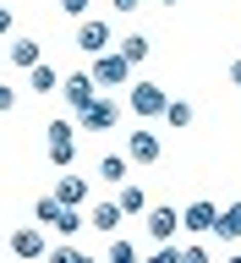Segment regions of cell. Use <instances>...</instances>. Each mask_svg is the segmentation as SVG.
Listing matches in <instances>:
<instances>
[{"label":"cell","instance_id":"17","mask_svg":"<svg viewBox=\"0 0 241 263\" xmlns=\"http://www.w3.org/2000/svg\"><path fill=\"white\" fill-rule=\"evenodd\" d=\"M214 236H219V241H241V203H225V209H219Z\"/></svg>","mask_w":241,"mask_h":263},{"label":"cell","instance_id":"29","mask_svg":"<svg viewBox=\"0 0 241 263\" xmlns=\"http://www.w3.org/2000/svg\"><path fill=\"white\" fill-rule=\"evenodd\" d=\"M225 77H230V82L241 88V61H230V71H225Z\"/></svg>","mask_w":241,"mask_h":263},{"label":"cell","instance_id":"19","mask_svg":"<svg viewBox=\"0 0 241 263\" xmlns=\"http://www.w3.org/2000/svg\"><path fill=\"white\" fill-rule=\"evenodd\" d=\"M164 126L187 132V126H192V104H187V99H170V104H164Z\"/></svg>","mask_w":241,"mask_h":263},{"label":"cell","instance_id":"15","mask_svg":"<svg viewBox=\"0 0 241 263\" xmlns=\"http://www.w3.org/2000/svg\"><path fill=\"white\" fill-rule=\"evenodd\" d=\"M121 219H126V214H121V203H94V214H88V225H94L99 236H115V230H121Z\"/></svg>","mask_w":241,"mask_h":263},{"label":"cell","instance_id":"11","mask_svg":"<svg viewBox=\"0 0 241 263\" xmlns=\"http://www.w3.org/2000/svg\"><path fill=\"white\" fill-rule=\"evenodd\" d=\"M6 61H11L16 71H33V66L44 61V49H39V39H11V44H6Z\"/></svg>","mask_w":241,"mask_h":263},{"label":"cell","instance_id":"14","mask_svg":"<svg viewBox=\"0 0 241 263\" xmlns=\"http://www.w3.org/2000/svg\"><path fill=\"white\" fill-rule=\"evenodd\" d=\"M61 82H66V77H61L49 61H39V66L28 71V88H33V93H44V99H49V93H61Z\"/></svg>","mask_w":241,"mask_h":263},{"label":"cell","instance_id":"24","mask_svg":"<svg viewBox=\"0 0 241 263\" xmlns=\"http://www.w3.org/2000/svg\"><path fill=\"white\" fill-rule=\"evenodd\" d=\"M181 263H214V258H209V247L192 241V247H181Z\"/></svg>","mask_w":241,"mask_h":263},{"label":"cell","instance_id":"5","mask_svg":"<svg viewBox=\"0 0 241 263\" xmlns=\"http://www.w3.org/2000/svg\"><path fill=\"white\" fill-rule=\"evenodd\" d=\"M94 82H99V88H126V82H132V61L121 55V49L94 55Z\"/></svg>","mask_w":241,"mask_h":263},{"label":"cell","instance_id":"25","mask_svg":"<svg viewBox=\"0 0 241 263\" xmlns=\"http://www.w3.org/2000/svg\"><path fill=\"white\" fill-rule=\"evenodd\" d=\"M11 28H16V16H11V6L0 0V39H11Z\"/></svg>","mask_w":241,"mask_h":263},{"label":"cell","instance_id":"28","mask_svg":"<svg viewBox=\"0 0 241 263\" xmlns=\"http://www.w3.org/2000/svg\"><path fill=\"white\" fill-rule=\"evenodd\" d=\"M115 11H137V6H143V0H110Z\"/></svg>","mask_w":241,"mask_h":263},{"label":"cell","instance_id":"3","mask_svg":"<svg viewBox=\"0 0 241 263\" xmlns=\"http://www.w3.org/2000/svg\"><path fill=\"white\" fill-rule=\"evenodd\" d=\"M121 115H126V104H121V99L99 93L94 104H88V110H77V115H71V121H77L82 132H115V126H121Z\"/></svg>","mask_w":241,"mask_h":263},{"label":"cell","instance_id":"30","mask_svg":"<svg viewBox=\"0 0 241 263\" xmlns=\"http://www.w3.org/2000/svg\"><path fill=\"white\" fill-rule=\"evenodd\" d=\"M225 263H241V252H230V258H225Z\"/></svg>","mask_w":241,"mask_h":263},{"label":"cell","instance_id":"1","mask_svg":"<svg viewBox=\"0 0 241 263\" xmlns=\"http://www.w3.org/2000/svg\"><path fill=\"white\" fill-rule=\"evenodd\" d=\"M33 219H39L44 230H55L61 241H71V236H77V230L88 225V214H82V209H66V203H61L55 192H44L39 203H33Z\"/></svg>","mask_w":241,"mask_h":263},{"label":"cell","instance_id":"9","mask_svg":"<svg viewBox=\"0 0 241 263\" xmlns=\"http://www.w3.org/2000/svg\"><path fill=\"white\" fill-rule=\"evenodd\" d=\"M126 159L132 164H159L164 159V143H159V132H126Z\"/></svg>","mask_w":241,"mask_h":263},{"label":"cell","instance_id":"8","mask_svg":"<svg viewBox=\"0 0 241 263\" xmlns=\"http://www.w3.org/2000/svg\"><path fill=\"white\" fill-rule=\"evenodd\" d=\"M61 99L71 104V115H77V110H88V104L99 99V82H94V71H71V77L61 82Z\"/></svg>","mask_w":241,"mask_h":263},{"label":"cell","instance_id":"22","mask_svg":"<svg viewBox=\"0 0 241 263\" xmlns=\"http://www.w3.org/2000/svg\"><path fill=\"white\" fill-rule=\"evenodd\" d=\"M71 159H77V137H71V143H49V164H55V170H66Z\"/></svg>","mask_w":241,"mask_h":263},{"label":"cell","instance_id":"32","mask_svg":"<svg viewBox=\"0 0 241 263\" xmlns=\"http://www.w3.org/2000/svg\"><path fill=\"white\" fill-rule=\"evenodd\" d=\"M0 71H6V55H0Z\"/></svg>","mask_w":241,"mask_h":263},{"label":"cell","instance_id":"27","mask_svg":"<svg viewBox=\"0 0 241 263\" xmlns=\"http://www.w3.org/2000/svg\"><path fill=\"white\" fill-rule=\"evenodd\" d=\"M61 11H66V16H77V22H82V16H88V0H61Z\"/></svg>","mask_w":241,"mask_h":263},{"label":"cell","instance_id":"6","mask_svg":"<svg viewBox=\"0 0 241 263\" xmlns=\"http://www.w3.org/2000/svg\"><path fill=\"white\" fill-rule=\"evenodd\" d=\"M11 252H16L22 263L49 258V230H44V225H22V230H11Z\"/></svg>","mask_w":241,"mask_h":263},{"label":"cell","instance_id":"23","mask_svg":"<svg viewBox=\"0 0 241 263\" xmlns=\"http://www.w3.org/2000/svg\"><path fill=\"white\" fill-rule=\"evenodd\" d=\"M143 263H181V247L170 241V247H154V258H143Z\"/></svg>","mask_w":241,"mask_h":263},{"label":"cell","instance_id":"31","mask_svg":"<svg viewBox=\"0 0 241 263\" xmlns=\"http://www.w3.org/2000/svg\"><path fill=\"white\" fill-rule=\"evenodd\" d=\"M159 6H181V0H159Z\"/></svg>","mask_w":241,"mask_h":263},{"label":"cell","instance_id":"7","mask_svg":"<svg viewBox=\"0 0 241 263\" xmlns=\"http://www.w3.org/2000/svg\"><path fill=\"white\" fill-rule=\"evenodd\" d=\"M143 230H148L159 247H170V241L181 236V209H164V203H154V209L143 214Z\"/></svg>","mask_w":241,"mask_h":263},{"label":"cell","instance_id":"26","mask_svg":"<svg viewBox=\"0 0 241 263\" xmlns=\"http://www.w3.org/2000/svg\"><path fill=\"white\" fill-rule=\"evenodd\" d=\"M16 110V88H6V82H0V115H11Z\"/></svg>","mask_w":241,"mask_h":263},{"label":"cell","instance_id":"13","mask_svg":"<svg viewBox=\"0 0 241 263\" xmlns=\"http://www.w3.org/2000/svg\"><path fill=\"white\" fill-rule=\"evenodd\" d=\"M126 170H132V159H126V154H99V164H94V181H110V186H121V181H132Z\"/></svg>","mask_w":241,"mask_h":263},{"label":"cell","instance_id":"21","mask_svg":"<svg viewBox=\"0 0 241 263\" xmlns=\"http://www.w3.org/2000/svg\"><path fill=\"white\" fill-rule=\"evenodd\" d=\"M104 263H143V258H137V247H132L126 236H115V241H110V252H104Z\"/></svg>","mask_w":241,"mask_h":263},{"label":"cell","instance_id":"4","mask_svg":"<svg viewBox=\"0 0 241 263\" xmlns=\"http://www.w3.org/2000/svg\"><path fill=\"white\" fill-rule=\"evenodd\" d=\"M71 44H77L88 61H94V55L115 49V33H110V22H104V16H82V22H77V39H71Z\"/></svg>","mask_w":241,"mask_h":263},{"label":"cell","instance_id":"10","mask_svg":"<svg viewBox=\"0 0 241 263\" xmlns=\"http://www.w3.org/2000/svg\"><path fill=\"white\" fill-rule=\"evenodd\" d=\"M214 219H219V203H209V197L181 209V230H192V236H214Z\"/></svg>","mask_w":241,"mask_h":263},{"label":"cell","instance_id":"18","mask_svg":"<svg viewBox=\"0 0 241 263\" xmlns=\"http://www.w3.org/2000/svg\"><path fill=\"white\" fill-rule=\"evenodd\" d=\"M44 263H104V258H88L82 247H71V241H61V247H49V258Z\"/></svg>","mask_w":241,"mask_h":263},{"label":"cell","instance_id":"20","mask_svg":"<svg viewBox=\"0 0 241 263\" xmlns=\"http://www.w3.org/2000/svg\"><path fill=\"white\" fill-rule=\"evenodd\" d=\"M121 55H126L132 66H143L148 61V39H143V33H126V39H121Z\"/></svg>","mask_w":241,"mask_h":263},{"label":"cell","instance_id":"2","mask_svg":"<svg viewBox=\"0 0 241 263\" xmlns=\"http://www.w3.org/2000/svg\"><path fill=\"white\" fill-rule=\"evenodd\" d=\"M164 104H170V93H164L159 82H132L126 88V110L137 121H164Z\"/></svg>","mask_w":241,"mask_h":263},{"label":"cell","instance_id":"16","mask_svg":"<svg viewBox=\"0 0 241 263\" xmlns=\"http://www.w3.org/2000/svg\"><path fill=\"white\" fill-rule=\"evenodd\" d=\"M115 203H121V214H148V209H154V203H148V192L137 186V181H121Z\"/></svg>","mask_w":241,"mask_h":263},{"label":"cell","instance_id":"12","mask_svg":"<svg viewBox=\"0 0 241 263\" xmlns=\"http://www.w3.org/2000/svg\"><path fill=\"white\" fill-rule=\"evenodd\" d=\"M88 192H94V181H88V176H61V181H55V197H61L66 209H82Z\"/></svg>","mask_w":241,"mask_h":263}]
</instances>
